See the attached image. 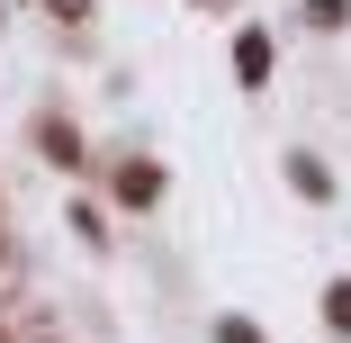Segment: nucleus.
Wrapping results in <instances>:
<instances>
[{
    "instance_id": "f257e3e1",
    "label": "nucleus",
    "mask_w": 351,
    "mask_h": 343,
    "mask_svg": "<svg viewBox=\"0 0 351 343\" xmlns=\"http://www.w3.org/2000/svg\"><path fill=\"white\" fill-rule=\"evenodd\" d=\"M234 73H243V82H261V73H270V36H261V27H252V36H234Z\"/></svg>"
},
{
    "instance_id": "f03ea898",
    "label": "nucleus",
    "mask_w": 351,
    "mask_h": 343,
    "mask_svg": "<svg viewBox=\"0 0 351 343\" xmlns=\"http://www.w3.org/2000/svg\"><path fill=\"white\" fill-rule=\"evenodd\" d=\"M36 145H45L54 163H82V135H73V126H63V118H45V126H36Z\"/></svg>"
},
{
    "instance_id": "7ed1b4c3",
    "label": "nucleus",
    "mask_w": 351,
    "mask_h": 343,
    "mask_svg": "<svg viewBox=\"0 0 351 343\" xmlns=\"http://www.w3.org/2000/svg\"><path fill=\"white\" fill-rule=\"evenodd\" d=\"M289 181H298V190H306V199H324V190H333V172H324V163H315V154H289Z\"/></svg>"
},
{
    "instance_id": "20e7f679",
    "label": "nucleus",
    "mask_w": 351,
    "mask_h": 343,
    "mask_svg": "<svg viewBox=\"0 0 351 343\" xmlns=\"http://www.w3.org/2000/svg\"><path fill=\"white\" fill-rule=\"evenodd\" d=\"M154 190H162V181H154L145 163H126V172H117V199H126V208H145V199H154Z\"/></svg>"
},
{
    "instance_id": "39448f33",
    "label": "nucleus",
    "mask_w": 351,
    "mask_h": 343,
    "mask_svg": "<svg viewBox=\"0 0 351 343\" xmlns=\"http://www.w3.org/2000/svg\"><path fill=\"white\" fill-rule=\"evenodd\" d=\"M324 325H333V334H351V280H333V289H324Z\"/></svg>"
},
{
    "instance_id": "423d86ee",
    "label": "nucleus",
    "mask_w": 351,
    "mask_h": 343,
    "mask_svg": "<svg viewBox=\"0 0 351 343\" xmlns=\"http://www.w3.org/2000/svg\"><path fill=\"white\" fill-rule=\"evenodd\" d=\"M306 19H315V27H342V19H351V0H306Z\"/></svg>"
}]
</instances>
